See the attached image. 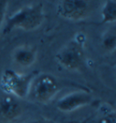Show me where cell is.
<instances>
[{
	"instance_id": "obj_10",
	"label": "cell",
	"mask_w": 116,
	"mask_h": 123,
	"mask_svg": "<svg viewBox=\"0 0 116 123\" xmlns=\"http://www.w3.org/2000/svg\"><path fill=\"white\" fill-rule=\"evenodd\" d=\"M115 32L113 29L108 33L106 37L103 38V47L106 50L112 51L115 49Z\"/></svg>"
},
{
	"instance_id": "obj_2",
	"label": "cell",
	"mask_w": 116,
	"mask_h": 123,
	"mask_svg": "<svg viewBox=\"0 0 116 123\" xmlns=\"http://www.w3.org/2000/svg\"><path fill=\"white\" fill-rule=\"evenodd\" d=\"M59 91V84L52 75L42 74L32 79L27 97L40 102L47 103Z\"/></svg>"
},
{
	"instance_id": "obj_3",
	"label": "cell",
	"mask_w": 116,
	"mask_h": 123,
	"mask_svg": "<svg viewBox=\"0 0 116 123\" xmlns=\"http://www.w3.org/2000/svg\"><path fill=\"white\" fill-rule=\"evenodd\" d=\"M32 76L6 69L1 76V87L6 93L17 98L27 97Z\"/></svg>"
},
{
	"instance_id": "obj_12",
	"label": "cell",
	"mask_w": 116,
	"mask_h": 123,
	"mask_svg": "<svg viewBox=\"0 0 116 123\" xmlns=\"http://www.w3.org/2000/svg\"><path fill=\"white\" fill-rule=\"evenodd\" d=\"M7 5H8V3L6 1H0V27H1V25L4 21L5 14L6 11Z\"/></svg>"
},
{
	"instance_id": "obj_11",
	"label": "cell",
	"mask_w": 116,
	"mask_h": 123,
	"mask_svg": "<svg viewBox=\"0 0 116 123\" xmlns=\"http://www.w3.org/2000/svg\"><path fill=\"white\" fill-rule=\"evenodd\" d=\"M98 123H116L115 112L112 111V112H109V113L103 115V117L100 118Z\"/></svg>"
},
{
	"instance_id": "obj_1",
	"label": "cell",
	"mask_w": 116,
	"mask_h": 123,
	"mask_svg": "<svg viewBox=\"0 0 116 123\" xmlns=\"http://www.w3.org/2000/svg\"><path fill=\"white\" fill-rule=\"evenodd\" d=\"M44 18V6L41 3L26 5L13 14L5 25L4 34H7L13 29L32 31L42 25Z\"/></svg>"
},
{
	"instance_id": "obj_4",
	"label": "cell",
	"mask_w": 116,
	"mask_h": 123,
	"mask_svg": "<svg viewBox=\"0 0 116 123\" xmlns=\"http://www.w3.org/2000/svg\"><path fill=\"white\" fill-rule=\"evenodd\" d=\"M84 57L83 47L80 39H73L59 50L56 55L60 65L69 70L78 69L83 65Z\"/></svg>"
},
{
	"instance_id": "obj_13",
	"label": "cell",
	"mask_w": 116,
	"mask_h": 123,
	"mask_svg": "<svg viewBox=\"0 0 116 123\" xmlns=\"http://www.w3.org/2000/svg\"><path fill=\"white\" fill-rule=\"evenodd\" d=\"M26 123H55L54 120L49 119H35V120H32V121H29V122Z\"/></svg>"
},
{
	"instance_id": "obj_6",
	"label": "cell",
	"mask_w": 116,
	"mask_h": 123,
	"mask_svg": "<svg viewBox=\"0 0 116 123\" xmlns=\"http://www.w3.org/2000/svg\"><path fill=\"white\" fill-rule=\"evenodd\" d=\"M92 95L85 91H76L63 97L57 103V109L63 112H71L89 104Z\"/></svg>"
},
{
	"instance_id": "obj_9",
	"label": "cell",
	"mask_w": 116,
	"mask_h": 123,
	"mask_svg": "<svg viewBox=\"0 0 116 123\" xmlns=\"http://www.w3.org/2000/svg\"><path fill=\"white\" fill-rule=\"evenodd\" d=\"M103 21L104 23L114 22L116 18V4L114 1H107L102 9Z\"/></svg>"
},
{
	"instance_id": "obj_5",
	"label": "cell",
	"mask_w": 116,
	"mask_h": 123,
	"mask_svg": "<svg viewBox=\"0 0 116 123\" xmlns=\"http://www.w3.org/2000/svg\"><path fill=\"white\" fill-rule=\"evenodd\" d=\"M91 5L88 1H62L57 6V13L68 20H82L90 14Z\"/></svg>"
},
{
	"instance_id": "obj_7",
	"label": "cell",
	"mask_w": 116,
	"mask_h": 123,
	"mask_svg": "<svg viewBox=\"0 0 116 123\" xmlns=\"http://www.w3.org/2000/svg\"><path fill=\"white\" fill-rule=\"evenodd\" d=\"M13 59L17 65L23 68L30 67L36 59V51L29 46H20L14 50Z\"/></svg>"
},
{
	"instance_id": "obj_8",
	"label": "cell",
	"mask_w": 116,
	"mask_h": 123,
	"mask_svg": "<svg viewBox=\"0 0 116 123\" xmlns=\"http://www.w3.org/2000/svg\"><path fill=\"white\" fill-rule=\"evenodd\" d=\"M21 106L16 98L10 97L4 98L0 101V115L6 119H16L21 113Z\"/></svg>"
}]
</instances>
